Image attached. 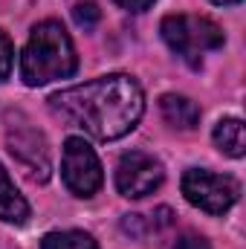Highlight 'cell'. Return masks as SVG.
<instances>
[{
  "instance_id": "obj_1",
  "label": "cell",
  "mask_w": 246,
  "mask_h": 249,
  "mask_svg": "<svg viewBox=\"0 0 246 249\" xmlns=\"http://www.w3.org/2000/svg\"><path fill=\"white\" fill-rule=\"evenodd\" d=\"M50 107L93 139L110 142L136 127L145 110V96L130 75L116 72L50 96Z\"/></svg>"
},
{
  "instance_id": "obj_4",
  "label": "cell",
  "mask_w": 246,
  "mask_h": 249,
  "mask_svg": "<svg viewBox=\"0 0 246 249\" xmlns=\"http://www.w3.org/2000/svg\"><path fill=\"white\" fill-rule=\"evenodd\" d=\"M183 194L185 200L209 214H223L238 203L241 186L229 174H214L206 168H191L183 174Z\"/></svg>"
},
{
  "instance_id": "obj_14",
  "label": "cell",
  "mask_w": 246,
  "mask_h": 249,
  "mask_svg": "<svg viewBox=\"0 0 246 249\" xmlns=\"http://www.w3.org/2000/svg\"><path fill=\"white\" fill-rule=\"evenodd\" d=\"M12 55H15V50H12V41L0 32V81L12 72Z\"/></svg>"
},
{
  "instance_id": "obj_3",
  "label": "cell",
  "mask_w": 246,
  "mask_h": 249,
  "mask_svg": "<svg viewBox=\"0 0 246 249\" xmlns=\"http://www.w3.org/2000/svg\"><path fill=\"white\" fill-rule=\"evenodd\" d=\"M159 29H162L165 44L188 67H200L206 53L223 47V29L214 20L200 18V15H168Z\"/></svg>"
},
{
  "instance_id": "obj_13",
  "label": "cell",
  "mask_w": 246,
  "mask_h": 249,
  "mask_svg": "<svg viewBox=\"0 0 246 249\" xmlns=\"http://www.w3.org/2000/svg\"><path fill=\"white\" fill-rule=\"evenodd\" d=\"M72 18H75V23H78V26H84V29H93V26L99 23L102 12H99V6H96L93 0H84V3H75V9H72Z\"/></svg>"
},
{
  "instance_id": "obj_10",
  "label": "cell",
  "mask_w": 246,
  "mask_h": 249,
  "mask_svg": "<svg viewBox=\"0 0 246 249\" xmlns=\"http://www.w3.org/2000/svg\"><path fill=\"white\" fill-rule=\"evenodd\" d=\"M214 142L223 154L229 157H244L246 154V130L241 119H220L214 124Z\"/></svg>"
},
{
  "instance_id": "obj_8",
  "label": "cell",
  "mask_w": 246,
  "mask_h": 249,
  "mask_svg": "<svg viewBox=\"0 0 246 249\" xmlns=\"http://www.w3.org/2000/svg\"><path fill=\"white\" fill-rule=\"evenodd\" d=\"M159 107H162V116H165V122L174 124V127H194V124L200 122V107L191 102V99H185V96H177V93H165L162 99H159Z\"/></svg>"
},
{
  "instance_id": "obj_2",
  "label": "cell",
  "mask_w": 246,
  "mask_h": 249,
  "mask_svg": "<svg viewBox=\"0 0 246 249\" xmlns=\"http://www.w3.org/2000/svg\"><path fill=\"white\" fill-rule=\"evenodd\" d=\"M75 67H78V58L67 29L55 20L38 23L20 55V78L29 87H38V84L72 75Z\"/></svg>"
},
{
  "instance_id": "obj_15",
  "label": "cell",
  "mask_w": 246,
  "mask_h": 249,
  "mask_svg": "<svg viewBox=\"0 0 246 249\" xmlns=\"http://www.w3.org/2000/svg\"><path fill=\"white\" fill-rule=\"evenodd\" d=\"M174 249H211V247H209V241H206V238H200V235H191V232H185L183 238H177Z\"/></svg>"
},
{
  "instance_id": "obj_16",
  "label": "cell",
  "mask_w": 246,
  "mask_h": 249,
  "mask_svg": "<svg viewBox=\"0 0 246 249\" xmlns=\"http://www.w3.org/2000/svg\"><path fill=\"white\" fill-rule=\"evenodd\" d=\"M122 9H127V12H142V9H148L154 0H116Z\"/></svg>"
},
{
  "instance_id": "obj_5",
  "label": "cell",
  "mask_w": 246,
  "mask_h": 249,
  "mask_svg": "<svg viewBox=\"0 0 246 249\" xmlns=\"http://www.w3.org/2000/svg\"><path fill=\"white\" fill-rule=\"evenodd\" d=\"M61 174L67 188L78 197H93L102 188V162H99L96 151L78 136H70L64 142Z\"/></svg>"
},
{
  "instance_id": "obj_6",
  "label": "cell",
  "mask_w": 246,
  "mask_h": 249,
  "mask_svg": "<svg viewBox=\"0 0 246 249\" xmlns=\"http://www.w3.org/2000/svg\"><path fill=\"white\" fill-rule=\"evenodd\" d=\"M162 177H165V171H162L159 160H154L145 151L122 154V160L116 165V188H119V194L133 197V200L157 191L162 186Z\"/></svg>"
},
{
  "instance_id": "obj_9",
  "label": "cell",
  "mask_w": 246,
  "mask_h": 249,
  "mask_svg": "<svg viewBox=\"0 0 246 249\" xmlns=\"http://www.w3.org/2000/svg\"><path fill=\"white\" fill-rule=\"evenodd\" d=\"M26 217H29L26 200L20 197V191L9 180L6 168L0 165V220H6V223H23Z\"/></svg>"
},
{
  "instance_id": "obj_7",
  "label": "cell",
  "mask_w": 246,
  "mask_h": 249,
  "mask_svg": "<svg viewBox=\"0 0 246 249\" xmlns=\"http://www.w3.org/2000/svg\"><path fill=\"white\" fill-rule=\"evenodd\" d=\"M9 151L41 180L50 177V148H47V139L29 127V124H18L9 130Z\"/></svg>"
},
{
  "instance_id": "obj_17",
  "label": "cell",
  "mask_w": 246,
  "mask_h": 249,
  "mask_svg": "<svg viewBox=\"0 0 246 249\" xmlns=\"http://www.w3.org/2000/svg\"><path fill=\"white\" fill-rule=\"evenodd\" d=\"M211 3H217V6H235V3H241V0H211Z\"/></svg>"
},
{
  "instance_id": "obj_12",
  "label": "cell",
  "mask_w": 246,
  "mask_h": 249,
  "mask_svg": "<svg viewBox=\"0 0 246 249\" xmlns=\"http://www.w3.org/2000/svg\"><path fill=\"white\" fill-rule=\"evenodd\" d=\"M41 249H99L96 241L84 232H50L44 241H41Z\"/></svg>"
},
{
  "instance_id": "obj_11",
  "label": "cell",
  "mask_w": 246,
  "mask_h": 249,
  "mask_svg": "<svg viewBox=\"0 0 246 249\" xmlns=\"http://www.w3.org/2000/svg\"><path fill=\"white\" fill-rule=\"evenodd\" d=\"M171 226V209H157L154 214L142 217V214H127L122 223V229L133 238H145L148 232H159Z\"/></svg>"
}]
</instances>
